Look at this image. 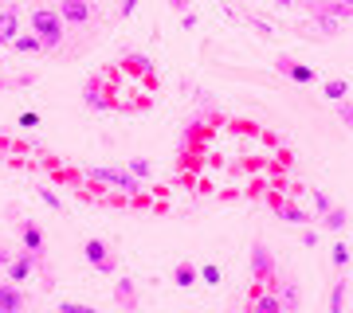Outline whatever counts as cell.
I'll use <instances>...</instances> for the list:
<instances>
[{
	"instance_id": "cell-1",
	"label": "cell",
	"mask_w": 353,
	"mask_h": 313,
	"mask_svg": "<svg viewBox=\"0 0 353 313\" xmlns=\"http://www.w3.org/2000/svg\"><path fill=\"white\" fill-rule=\"evenodd\" d=\"M63 16H59V8H36L32 12V32H36L39 39H43V51H59L63 47Z\"/></svg>"
},
{
	"instance_id": "cell-2",
	"label": "cell",
	"mask_w": 353,
	"mask_h": 313,
	"mask_svg": "<svg viewBox=\"0 0 353 313\" xmlns=\"http://www.w3.org/2000/svg\"><path fill=\"white\" fill-rule=\"evenodd\" d=\"M36 270H43V278H48V286H51V270L48 263H43V255H36V250H16L12 255V263L4 266V274H8V282H16V286H24L28 278L36 274Z\"/></svg>"
},
{
	"instance_id": "cell-3",
	"label": "cell",
	"mask_w": 353,
	"mask_h": 313,
	"mask_svg": "<svg viewBox=\"0 0 353 313\" xmlns=\"http://www.w3.org/2000/svg\"><path fill=\"white\" fill-rule=\"evenodd\" d=\"M279 270H275V259H271V250H267V243L263 239H252V282H255V290H275L279 282Z\"/></svg>"
},
{
	"instance_id": "cell-4",
	"label": "cell",
	"mask_w": 353,
	"mask_h": 313,
	"mask_svg": "<svg viewBox=\"0 0 353 313\" xmlns=\"http://www.w3.org/2000/svg\"><path fill=\"white\" fill-rule=\"evenodd\" d=\"M83 106L94 114H106V110H118V98H110L106 90V75H94L83 83Z\"/></svg>"
},
{
	"instance_id": "cell-5",
	"label": "cell",
	"mask_w": 353,
	"mask_h": 313,
	"mask_svg": "<svg viewBox=\"0 0 353 313\" xmlns=\"http://www.w3.org/2000/svg\"><path fill=\"white\" fill-rule=\"evenodd\" d=\"M87 176L94 184H114V188H122V192H130V196L141 192V180L130 173V169H106V164H99V169H90Z\"/></svg>"
},
{
	"instance_id": "cell-6",
	"label": "cell",
	"mask_w": 353,
	"mask_h": 313,
	"mask_svg": "<svg viewBox=\"0 0 353 313\" xmlns=\"http://www.w3.org/2000/svg\"><path fill=\"white\" fill-rule=\"evenodd\" d=\"M83 259H87L99 274H118V259H114V250L106 239H87L83 243Z\"/></svg>"
},
{
	"instance_id": "cell-7",
	"label": "cell",
	"mask_w": 353,
	"mask_h": 313,
	"mask_svg": "<svg viewBox=\"0 0 353 313\" xmlns=\"http://www.w3.org/2000/svg\"><path fill=\"white\" fill-rule=\"evenodd\" d=\"M59 16L71 28H87L94 20V0H59Z\"/></svg>"
},
{
	"instance_id": "cell-8",
	"label": "cell",
	"mask_w": 353,
	"mask_h": 313,
	"mask_svg": "<svg viewBox=\"0 0 353 313\" xmlns=\"http://www.w3.org/2000/svg\"><path fill=\"white\" fill-rule=\"evenodd\" d=\"M341 32V20L334 12H326V8H322V12H310V24L303 28V36H318V39H334Z\"/></svg>"
},
{
	"instance_id": "cell-9",
	"label": "cell",
	"mask_w": 353,
	"mask_h": 313,
	"mask_svg": "<svg viewBox=\"0 0 353 313\" xmlns=\"http://www.w3.org/2000/svg\"><path fill=\"white\" fill-rule=\"evenodd\" d=\"M275 67H279V75H287L290 83H299V87H306V83H314L318 78L310 63H299V59H290V55H279Z\"/></svg>"
},
{
	"instance_id": "cell-10",
	"label": "cell",
	"mask_w": 353,
	"mask_h": 313,
	"mask_svg": "<svg viewBox=\"0 0 353 313\" xmlns=\"http://www.w3.org/2000/svg\"><path fill=\"white\" fill-rule=\"evenodd\" d=\"M279 301H283V313H294V310H303V282L294 274H287L283 282H279Z\"/></svg>"
},
{
	"instance_id": "cell-11",
	"label": "cell",
	"mask_w": 353,
	"mask_h": 313,
	"mask_svg": "<svg viewBox=\"0 0 353 313\" xmlns=\"http://www.w3.org/2000/svg\"><path fill=\"white\" fill-rule=\"evenodd\" d=\"M16 235H20V243H24L28 250H36V255L48 250V239H43V231H39L36 219H16Z\"/></svg>"
},
{
	"instance_id": "cell-12",
	"label": "cell",
	"mask_w": 353,
	"mask_h": 313,
	"mask_svg": "<svg viewBox=\"0 0 353 313\" xmlns=\"http://www.w3.org/2000/svg\"><path fill=\"white\" fill-rule=\"evenodd\" d=\"M24 305H28V294L16 286V282L4 278V282H0V313H20Z\"/></svg>"
},
{
	"instance_id": "cell-13",
	"label": "cell",
	"mask_w": 353,
	"mask_h": 313,
	"mask_svg": "<svg viewBox=\"0 0 353 313\" xmlns=\"http://www.w3.org/2000/svg\"><path fill=\"white\" fill-rule=\"evenodd\" d=\"M271 208H275V215L283 219V224H299V227H306L314 215L310 212H303V208H294L290 200H283V196H271Z\"/></svg>"
},
{
	"instance_id": "cell-14",
	"label": "cell",
	"mask_w": 353,
	"mask_h": 313,
	"mask_svg": "<svg viewBox=\"0 0 353 313\" xmlns=\"http://www.w3.org/2000/svg\"><path fill=\"white\" fill-rule=\"evenodd\" d=\"M16 32H20V12H16V4H4L0 8V47H12Z\"/></svg>"
},
{
	"instance_id": "cell-15",
	"label": "cell",
	"mask_w": 353,
	"mask_h": 313,
	"mask_svg": "<svg viewBox=\"0 0 353 313\" xmlns=\"http://www.w3.org/2000/svg\"><path fill=\"white\" fill-rule=\"evenodd\" d=\"M12 51L16 55H43V39H39L36 32H16Z\"/></svg>"
},
{
	"instance_id": "cell-16",
	"label": "cell",
	"mask_w": 353,
	"mask_h": 313,
	"mask_svg": "<svg viewBox=\"0 0 353 313\" xmlns=\"http://www.w3.org/2000/svg\"><path fill=\"white\" fill-rule=\"evenodd\" d=\"M114 301L126 305V310H138V286H134L130 278H118V282H114Z\"/></svg>"
},
{
	"instance_id": "cell-17",
	"label": "cell",
	"mask_w": 353,
	"mask_h": 313,
	"mask_svg": "<svg viewBox=\"0 0 353 313\" xmlns=\"http://www.w3.org/2000/svg\"><path fill=\"white\" fill-rule=\"evenodd\" d=\"M201 282V270L192 263H176L173 266V286H181V290H189V286H196Z\"/></svg>"
},
{
	"instance_id": "cell-18",
	"label": "cell",
	"mask_w": 353,
	"mask_h": 313,
	"mask_svg": "<svg viewBox=\"0 0 353 313\" xmlns=\"http://www.w3.org/2000/svg\"><path fill=\"white\" fill-rule=\"evenodd\" d=\"M252 313H283V301H279V294H263V290H255Z\"/></svg>"
},
{
	"instance_id": "cell-19",
	"label": "cell",
	"mask_w": 353,
	"mask_h": 313,
	"mask_svg": "<svg viewBox=\"0 0 353 313\" xmlns=\"http://www.w3.org/2000/svg\"><path fill=\"white\" fill-rule=\"evenodd\" d=\"M322 98H330V102L350 98V83H345V78H326V83H322Z\"/></svg>"
},
{
	"instance_id": "cell-20",
	"label": "cell",
	"mask_w": 353,
	"mask_h": 313,
	"mask_svg": "<svg viewBox=\"0 0 353 313\" xmlns=\"http://www.w3.org/2000/svg\"><path fill=\"white\" fill-rule=\"evenodd\" d=\"M345 224H350V212H345V208H330V212H322V227H326V231H341Z\"/></svg>"
},
{
	"instance_id": "cell-21",
	"label": "cell",
	"mask_w": 353,
	"mask_h": 313,
	"mask_svg": "<svg viewBox=\"0 0 353 313\" xmlns=\"http://www.w3.org/2000/svg\"><path fill=\"white\" fill-rule=\"evenodd\" d=\"M122 71H134V75H150L153 67H150V59H145V55H138V51H134V55H122Z\"/></svg>"
},
{
	"instance_id": "cell-22",
	"label": "cell",
	"mask_w": 353,
	"mask_h": 313,
	"mask_svg": "<svg viewBox=\"0 0 353 313\" xmlns=\"http://www.w3.org/2000/svg\"><path fill=\"white\" fill-rule=\"evenodd\" d=\"M345 294H350V282H345V278H341V282H334V290H330V313L345 310Z\"/></svg>"
},
{
	"instance_id": "cell-23",
	"label": "cell",
	"mask_w": 353,
	"mask_h": 313,
	"mask_svg": "<svg viewBox=\"0 0 353 313\" xmlns=\"http://www.w3.org/2000/svg\"><path fill=\"white\" fill-rule=\"evenodd\" d=\"M350 259H353V250L345 247V243H334V247H330V263L338 266V270H345V266H350Z\"/></svg>"
},
{
	"instance_id": "cell-24",
	"label": "cell",
	"mask_w": 353,
	"mask_h": 313,
	"mask_svg": "<svg viewBox=\"0 0 353 313\" xmlns=\"http://www.w3.org/2000/svg\"><path fill=\"white\" fill-rule=\"evenodd\" d=\"M326 12H334L338 20H353V0H326Z\"/></svg>"
},
{
	"instance_id": "cell-25",
	"label": "cell",
	"mask_w": 353,
	"mask_h": 313,
	"mask_svg": "<svg viewBox=\"0 0 353 313\" xmlns=\"http://www.w3.org/2000/svg\"><path fill=\"white\" fill-rule=\"evenodd\" d=\"M126 169H130L134 176H138V180H145V176H153V164L145 161V157H130V161H126Z\"/></svg>"
},
{
	"instance_id": "cell-26",
	"label": "cell",
	"mask_w": 353,
	"mask_h": 313,
	"mask_svg": "<svg viewBox=\"0 0 353 313\" xmlns=\"http://www.w3.org/2000/svg\"><path fill=\"white\" fill-rule=\"evenodd\" d=\"M196 270H201V282H208V286H220V282H224V274H220L216 263H204V266H196Z\"/></svg>"
},
{
	"instance_id": "cell-27",
	"label": "cell",
	"mask_w": 353,
	"mask_h": 313,
	"mask_svg": "<svg viewBox=\"0 0 353 313\" xmlns=\"http://www.w3.org/2000/svg\"><path fill=\"white\" fill-rule=\"evenodd\" d=\"M334 106H338L341 125H345V129H353V102H350V98H341V102H334Z\"/></svg>"
},
{
	"instance_id": "cell-28",
	"label": "cell",
	"mask_w": 353,
	"mask_h": 313,
	"mask_svg": "<svg viewBox=\"0 0 353 313\" xmlns=\"http://www.w3.org/2000/svg\"><path fill=\"white\" fill-rule=\"evenodd\" d=\"M310 196H314V212L322 215V212H330V208H334V204H330V196L326 192H322V188H310Z\"/></svg>"
},
{
	"instance_id": "cell-29",
	"label": "cell",
	"mask_w": 353,
	"mask_h": 313,
	"mask_svg": "<svg viewBox=\"0 0 353 313\" xmlns=\"http://www.w3.org/2000/svg\"><path fill=\"white\" fill-rule=\"evenodd\" d=\"M248 24H252V32H255L259 39H271V36H275V32H271V24H267V20H259V16H252Z\"/></svg>"
},
{
	"instance_id": "cell-30",
	"label": "cell",
	"mask_w": 353,
	"mask_h": 313,
	"mask_svg": "<svg viewBox=\"0 0 353 313\" xmlns=\"http://www.w3.org/2000/svg\"><path fill=\"white\" fill-rule=\"evenodd\" d=\"M39 200L48 204V208H55V212H63V200H59V196H55L51 188H39Z\"/></svg>"
},
{
	"instance_id": "cell-31",
	"label": "cell",
	"mask_w": 353,
	"mask_h": 313,
	"mask_svg": "<svg viewBox=\"0 0 353 313\" xmlns=\"http://www.w3.org/2000/svg\"><path fill=\"white\" fill-rule=\"evenodd\" d=\"M134 8H138V0H122V4H118V20H130Z\"/></svg>"
},
{
	"instance_id": "cell-32",
	"label": "cell",
	"mask_w": 353,
	"mask_h": 313,
	"mask_svg": "<svg viewBox=\"0 0 353 313\" xmlns=\"http://www.w3.org/2000/svg\"><path fill=\"white\" fill-rule=\"evenodd\" d=\"M12 87H36V71H24V75L12 78Z\"/></svg>"
},
{
	"instance_id": "cell-33",
	"label": "cell",
	"mask_w": 353,
	"mask_h": 313,
	"mask_svg": "<svg viewBox=\"0 0 353 313\" xmlns=\"http://www.w3.org/2000/svg\"><path fill=\"white\" fill-rule=\"evenodd\" d=\"M303 247H318V227H306L303 231Z\"/></svg>"
},
{
	"instance_id": "cell-34",
	"label": "cell",
	"mask_w": 353,
	"mask_h": 313,
	"mask_svg": "<svg viewBox=\"0 0 353 313\" xmlns=\"http://www.w3.org/2000/svg\"><path fill=\"white\" fill-rule=\"evenodd\" d=\"M20 125H24V129H32V125H39V114H36V110L20 114Z\"/></svg>"
},
{
	"instance_id": "cell-35",
	"label": "cell",
	"mask_w": 353,
	"mask_h": 313,
	"mask_svg": "<svg viewBox=\"0 0 353 313\" xmlns=\"http://www.w3.org/2000/svg\"><path fill=\"white\" fill-rule=\"evenodd\" d=\"M59 310H63V313H90V305H79V301H63Z\"/></svg>"
},
{
	"instance_id": "cell-36",
	"label": "cell",
	"mask_w": 353,
	"mask_h": 313,
	"mask_svg": "<svg viewBox=\"0 0 353 313\" xmlns=\"http://www.w3.org/2000/svg\"><path fill=\"white\" fill-rule=\"evenodd\" d=\"M12 255H16V250L8 247V243H0V266H8V263H12Z\"/></svg>"
},
{
	"instance_id": "cell-37",
	"label": "cell",
	"mask_w": 353,
	"mask_h": 313,
	"mask_svg": "<svg viewBox=\"0 0 353 313\" xmlns=\"http://www.w3.org/2000/svg\"><path fill=\"white\" fill-rule=\"evenodd\" d=\"M181 28H185V32H192V28H196V12H181Z\"/></svg>"
},
{
	"instance_id": "cell-38",
	"label": "cell",
	"mask_w": 353,
	"mask_h": 313,
	"mask_svg": "<svg viewBox=\"0 0 353 313\" xmlns=\"http://www.w3.org/2000/svg\"><path fill=\"white\" fill-rule=\"evenodd\" d=\"M271 4H275L279 12H290V8H294V4H299V0H271Z\"/></svg>"
},
{
	"instance_id": "cell-39",
	"label": "cell",
	"mask_w": 353,
	"mask_h": 313,
	"mask_svg": "<svg viewBox=\"0 0 353 313\" xmlns=\"http://www.w3.org/2000/svg\"><path fill=\"white\" fill-rule=\"evenodd\" d=\"M169 8L173 12H189V0H169Z\"/></svg>"
},
{
	"instance_id": "cell-40",
	"label": "cell",
	"mask_w": 353,
	"mask_h": 313,
	"mask_svg": "<svg viewBox=\"0 0 353 313\" xmlns=\"http://www.w3.org/2000/svg\"><path fill=\"white\" fill-rule=\"evenodd\" d=\"M8 153H12V141H8V138H0V161H4Z\"/></svg>"
},
{
	"instance_id": "cell-41",
	"label": "cell",
	"mask_w": 353,
	"mask_h": 313,
	"mask_svg": "<svg viewBox=\"0 0 353 313\" xmlns=\"http://www.w3.org/2000/svg\"><path fill=\"white\" fill-rule=\"evenodd\" d=\"M4 4H12V0H0V8H4Z\"/></svg>"
},
{
	"instance_id": "cell-42",
	"label": "cell",
	"mask_w": 353,
	"mask_h": 313,
	"mask_svg": "<svg viewBox=\"0 0 353 313\" xmlns=\"http://www.w3.org/2000/svg\"><path fill=\"white\" fill-rule=\"evenodd\" d=\"M94 4H99V0H94Z\"/></svg>"
}]
</instances>
